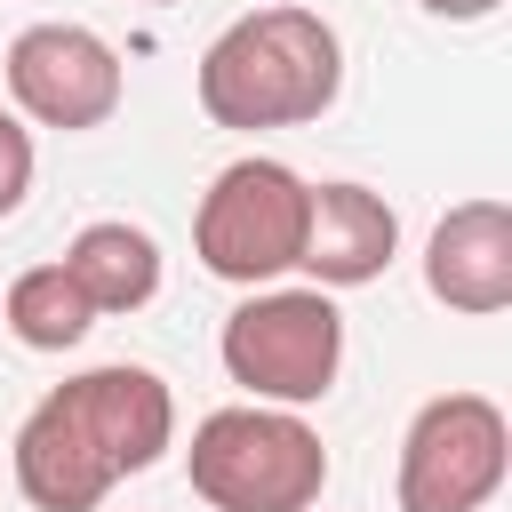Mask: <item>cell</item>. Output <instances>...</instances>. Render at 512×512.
Wrapping results in <instances>:
<instances>
[{"label":"cell","mask_w":512,"mask_h":512,"mask_svg":"<svg viewBox=\"0 0 512 512\" xmlns=\"http://www.w3.org/2000/svg\"><path fill=\"white\" fill-rule=\"evenodd\" d=\"M336 88H344V40L320 8H296V0L232 16L200 56V112L240 136L304 128L336 104Z\"/></svg>","instance_id":"obj_2"},{"label":"cell","mask_w":512,"mask_h":512,"mask_svg":"<svg viewBox=\"0 0 512 512\" xmlns=\"http://www.w3.org/2000/svg\"><path fill=\"white\" fill-rule=\"evenodd\" d=\"M184 480L208 512H312L328 488V448L296 408H216L192 424Z\"/></svg>","instance_id":"obj_3"},{"label":"cell","mask_w":512,"mask_h":512,"mask_svg":"<svg viewBox=\"0 0 512 512\" xmlns=\"http://www.w3.org/2000/svg\"><path fill=\"white\" fill-rule=\"evenodd\" d=\"M512 472V424L488 392H440L400 432V512H480Z\"/></svg>","instance_id":"obj_6"},{"label":"cell","mask_w":512,"mask_h":512,"mask_svg":"<svg viewBox=\"0 0 512 512\" xmlns=\"http://www.w3.org/2000/svg\"><path fill=\"white\" fill-rule=\"evenodd\" d=\"M64 280L88 296L96 320H104V312H144V304L160 296V240H152L144 224H128V216H96V224L72 232Z\"/></svg>","instance_id":"obj_10"},{"label":"cell","mask_w":512,"mask_h":512,"mask_svg":"<svg viewBox=\"0 0 512 512\" xmlns=\"http://www.w3.org/2000/svg\"><path fill=\"white\" fill-rule=\"evenodd\" d=\"M392 248H400V216H392V200L384 192H368V184H312V208H304V256H296V272H312V288H368V280H384V264H392Z\"/></svg>","instance_id":"obj_9"},{"label":"cell","mask_w":512,"mask_h":512,"mask_svg":"<svg viewBox=\"0 0 512 512\" xmlns=\"http://www.w3.org/2000/svg\"><path fill=\"white\" fill-rule=\"evenodd\" d=\"M144 8H176V0H144Z\"/></svg>","instance_id":"obj_14"},{"label":"cell","mask_w":512,"mask_h":512,"mask_svg":"<svg viewBox=\"0 0 512 512\" xmlns=\"http://www.w3.org/2000/svg\"><path fill=\"white\" fill-rule=\"evenodd\" d=\"M8 96H16L24 120L80 136V128H104L120 112L128 72H120V48L104 32L48 16V24H24L8 40Z\"/></svg>","instance_id":"obj_7"},{"label":"cell","mask_w":512,"mask_h":512,"mask_svg":"<svg viewBox=\"0 0 512 512\" xmlns=\"http://www.w3.org/2000/svg\"><path fill=\"white\" fill-rule=\"evenodd\" d=\"M216 352L248 400L312 408V400H328V384L344 368V312L328 288H248V304H232Z\"/></svg>","instance_id":"obj_4"},{"label":"cell","mask_w":512,"mask_h":512,"mask_svg":"<svg viewBox=\"0 0 512 512\" xmlns=\"http://www.w3.org/2000/svg\"><path fill=\"white\" fill-rule=\"evenodd\" d=\"M424 288L464 320L504 312L512 304V208L504 200H456L424 240Z\"/></svg>","instance_id":"obj_8"},{"label":"cell","mask_w":512,"mask_h":512,"mask_svg":"<svg viewBox=\"0 0 512 512\" xmlns=\"http://www.w3.org/2000/svg\"><path fill=\"white\" fill-rule=\"evenodd\" d=\"M0 320H8V336H16L24 352H72V344L96 328V312H88V296L64 280V264L16 272L8 296H0Z\"/></svg>","instance_id":"obj_11"},{"label":"cell","mask_w":512,"mask_h":512,"mask_svg":"<svg viewBox=\"0 0 512 512\" xmlns=\"http://www.w3.org/2000/svg\"><path fill=\"white\" fill-rule=\"evenodd\" d=\"M304 208H312V184L272 160V152H248L232 168L208 176L200 208H192V256L200 272L232 280V288H264L280 272H296L304 256Z\"/></svg>","instance_id":"obj_5"},{"label":"cell","mask_w":512,"mask_h":512,"mask_svg":"<svg viewBox=\"0 0 512 512\" xmlns=\"http://www.w3.org/2000/svg\"><path fill=\"white\" fill-rule=\"evenodd\" d=\"M424 16H448V24H480V16H496L504 0H416Z\"/></svg>","instance_id":"obj_13"},{"label":"cell","mask_w":512,"mask_h":512,"mask_svg":"<svg viewBox=\"0 0 512 512\" xmlns=\"http://www.w3.org/2000/svg\"><path fill=\"white\" fill-rule=\"evenodd\" d=\"M32 192V128L16 112H0V216H16Z\"/></svg>","instance_id":"obj_12"},{"label":"cell","mask_w":512,"mask_h":512,"mask_svg":"<svg viewBox=\"0 0 512 512\" xmlns=\"http://www.w3.org/2000/svg\"><path fill=\"white\" fill-rule=\"evenodd\" d=\"M168 440L176 392L136 360H104L64 376L16 424V488L32 512H96L128 472H152Z\"/></svg>","instance_id":"obj_1"}]
</instances>
